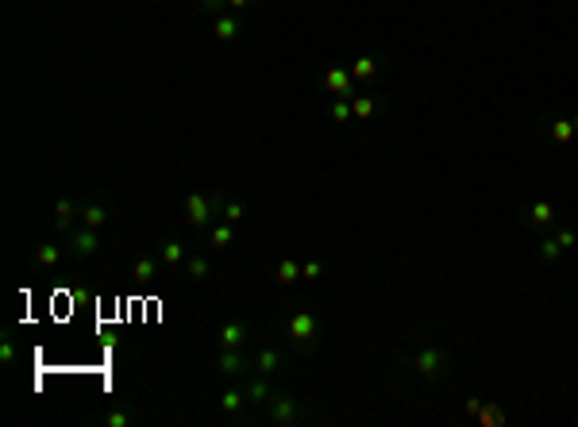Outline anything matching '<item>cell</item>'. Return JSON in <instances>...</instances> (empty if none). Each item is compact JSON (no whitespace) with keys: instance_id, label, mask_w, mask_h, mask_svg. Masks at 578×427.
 Returning <instances> with one entry per match:
<instances>
[{"instance_id":"cell-2","label":"cell","mask_w":578,"mask_h":427,"mask_svg":"<svg viewBox=\"0 0 578 427\" xmlns=\"http://www.w3.org/2000/svg\"><path fill=\"white\" fill-rule=\"evenodd\" d=\"M443 370H451V350H447V343H425V347L413 354V374L416 377L436 381V377H443Z\"/></svg>"},{"instance_id":"cell-1","label":"cell","mask_w":578,"mask_h":427,"mask_svg":"<svg viewBox=\"0 0 578 427\" xmlns=\"http://www.w3.org/2000/svg\"><path fill=\"white\" fill-rule=\"evenodd\" d=\"M286 335H289V347L293 350H313L320 343V316L308 308L293 312L286 320Z\"/></svg>"},{"instance_id":"cell-24","label":"cell","mask_w":578,"mask_h":427,"mask_svg":"<svg viewBox=\"0 0 578 427\" xmlns=\"http://www.w3.org/2000/svg\"><path fill=\"white\" fill-rule=\"evenodd\" d=\"M185 274H189L193 281H205L208 277V254H189V258H185Z\"/></svg>"},{"instance_id":"cell-6","label":"cell","mask_w":578,"mask_h":427,"mask_svg":"<svg viewBox=\"0 0 578 427\" xmlns=\"http://www.w3.org/2000/svg\"><path fill=\"white\" fill-rule=\"evenodd\" d=\"M70 250H73V258H93V254L100 250L97 227H82V231H73L70 235Z\"/></svg>"},{"instance_id":"cell-31","label":"cell","mask_w":578,"mask_h":427,"mask_svg":"<svg viewBox=\"0 0 578 427\" xmlns=\"http://www.w3.org/2000/svg\"><path fill=\"white\" fill-rule=\"evenodd\" d=\"M104 424H109V427H131V424H136V416H131V412H109V416H104Z\"/></svg>"},{"instance_id":"cell-17","label":"cell","mask_w":578,"mask_h":427,"mask_svg":"<svg viewBox=\"0 0 578 427\" xmlns=\"http://www.w3.org/2000/svg\"><path fill=\"white\" fill-rule=\"evenodd\" d=\"M243 404H247V392L243 389H227L224 397H220V412H224V416H239Z\"/></svg>"},{"instance_id":"cell-32","label":"cell","mask_w":578,"mask_h":427,"mask_svg":"<svg viewBox=\"0 0 578 427\" xmlns=\"http://www.w3.org/2000/svg\"><path fill=\"white\" fill-rule=\"evenodd\" d=\"M320 274H324V262H305V266H301V277H305V281H317Z\"/></svg>"},{"instance_id":"cell-18","label":"cell","mask_w":578,"mask_h":427,"mask_svg":"<svg viewBox=\"0 0 578 427\" xmlns=\"http://www.w3.org/2000/svg\"><path fill=\"white\" fill-rule=\"evenodd\" d=\"M528 220H532L536 227H551V223H555V208H551L548 200H532V208H528Z\"/></svg>"},{"instance_id":"cell-27","label":"cell","mask_w":578,"mask_h":427,"mask_svg":"<svg viewBox=\"0 0 578 427\" xmlns=\"http://www.w3.org/2000/svg\"><path fill=\"white\" fill-rule=\"evenodd\" d=\"M73 212H77V205H73V200H58V205H55V223H58V227H70Z\"/></svg>"},{"instance_id":"cell-30","label":"cell","mask_w":578,"mask_h":427,"mask_svg":"<svg viewBox=\"0 0 578 427\" xmlns=\"http://www.w3.org/2000/svg\"><path fill=\"white\" fill-rule=\"evenodd\" d=\"M555 239H559V247H563V250L578 247V231H575V227H555Z\"/></svg>"},{"instance_id":"cell-36","label":"cell","mask_w":578,"mask_h":427,"mask_svg":"<svg viewBox=\"0 0 578 427\" xmlns=\"http://www.w3.org/2000/svg\"><path fill=\"white\" fill-rule=\"evenodd\" d=\"M575 131H578V116H575Z\"/></svg>"},{"instance_id":"cell-25","label":"cell","mask_w":578,"mask_h":427,"mask_svg":"<svg viewBox=\"0 0 578 427\" xmlns=\"http://www.w3.org/2000/svg\"><path fill=\"white\" fill-rule=\"evenodd\" d=\"M243 216H247V205H243V200H220V220L239 223Z\"/></svg>"},{"instance_id":"cell-4","label":"cell","mask_w":578,"mask_h":427,"mask_svg":"<svg viewBox=\"0 0 578 427\" xmlns=\"http://www.w3.org/2000/svg\"><path fill=\"white\" fill-rule=\"evenodd\" d=\"M266 416H270V424H278V427H293V424L305 419V404H301L297 397H289V392H270Z\"/></svg>"},{"instance_id":"cell-12","label":"cell","mask_w":578,"mask_h":427,"mask_svg":"<svg viewBox=\"0 0 578 427\" xmlns=\"http://www.w3.org/2000/svg\"><path fill=\"white\" fill-rule=\"evenodd\" d=\"M281 370V354L274 347H262L259 354H254V374H266V377H274Z\"/></svg>"},{"instance_id":"cell-5","label":"cell","mask_w":578,"mask_h":427,"mask_svg":"<svg viewBox=\"0 0 578 427\" xmlns=\"http://www.w3.org/2000/svg\"><path fill=\"white\" fill-rule=\"evenodd\" d=\"M216 366H220V374H224L227 381H243V377L254 374V358H247L243 347H224L220 358H216Z\"/></svg>"},{"instance_id":"cell-16","label":"cell","mask_w":578,"mask_h":427,"mask_svg":"<svg viewBox=\"0 0 578 427\" xmlns=\"http://www.w3.org/2000/svg\"><path fill=\"white\" fill-rule=\"evenodd\" d=\"M351 108H355V120H374L382 112V100L378 97H366V93H362V97H355L351 100Z\"/></svg>"},{"instance_id":"cell-15","label":"cell","mask_w":578,"mask_h":427,"mask_svg":"<svg viewBox=\"0 0 578 427\" xmlns=\"http://www.w3.org/2000/svg\"><path fill=\"white\" fill-rule=\"evenodd\" d=\"M351 77L355 81H374V77H378V58H371V54L355 58V62H351Z\"/></svg>"},{"instance_id":"cell-22","label":"cell","mask_w":578,"mask_h":427,"mask_svg":"<svg viewBox=\"0 0 578 427\" xmlns=\"http://www.w3.org/2000/svg\"><path fill=\"white\" fill-rule=\"evenodd\" d=\"M274 277H278V285H293V281L301 277V262L281 258V262H278V269H274Z\"/></svg>"},{"instance_id":"cell-3","label":"cell","mask_w":578,"mask_h":427,"mask_svg":"<svg viewBox=\"0 0 578 427\" xmlns=\"http://www.w3.org/2000/svg\"><path fill=\"white\" fill-rule=\"evenodd\" d=\"M185 220H189V227H197V231L212 227V223L220 220V200L208 196V193H189L185 196Z\"/></svg>"},{"instance_id":"cell-34","label":"cell","mask_w":578,"mask_h":427,"mask_svg":"<svg viewBox=\"0 0 578 427\" xmlns=\"http://www.w3.org/2000/svg\"><path fill=\"white\" fill-rule=\"evenodd\" d=\"M482 412V397H467V416H478Z\"/></svg>"},{"instance_id":"cell-33","label":"cell","mask_w":578,"mask_h":427,"mask_svg":"<svg viewBox=\"0 0 578 427\" xmlns=\"http://www.w3.org/2000/svg\"><path fill=\"white\" fill-rule=\"evenodd\" d=\"M201 8H205V12H212V16H224L227 0H201Z\"/></svg>"},{"instance_id":"cell-21","label":"cell","mask_w":578,"mask_h":427,"mask_svg":"<svg viewBox=\"0 0 578 427\" xmlns=\"http://www.w3.org/2000/svg\"><path fill=\"white\" fill-rule=\"evenodd\" d=\"M328 116H332L335 124H351V120H355V108H351V100H347V97H335L332 104H328Z\"/></svg>"},{"instance_id":"cell-7","label":"cell","mask_w":578,"mask_h":427,"mask_svg":"<svg viewBox=\"0 0 578 427\" xmlns=\"http://www.w3.org/2000/svg\"><path fill=\"white\" fill-rule=\"evenodd\" d=\"M324 85H328V93H332V97L355 100V77H351V70H339V66H332V70L324 73Z\"/></svg>"},{"instance_id":"cell-29","label":"cell","mask_w":578,"mask_h":427,"mask_svg":"<svg viewBox=\"0 0 578 427\" xmlns=\"http://www.w3.org/2000/svg\"><path fill=\"white\" fill-rule=\"evenodd\" d=\"M16 358H19V343H16V339H4V343H0V362L12 366Z\"/></svg>"},{"instance_id":"cell-19","label":"cell","mask_w":578,"mask_h":427,"mask_svg":"<svg viewBox=\"0 0 578 427\" xmlns=\"http://www.w3.org/2000/svg\"><path fill=\"white\" fill-rule=\"evenodd\" d=\"M536 247H540V258L548 262V266H555V262H559L563 254H567V250L559 247V239H555V235H543V239L536 243Z\"/></svg>"},{"instance_id":"cell-26","label":"cell","mask_w":578,"mask_h":427,"mask_svg":"<svg viewBox=\"0 0 578 427\" xmlns=\"http://www.w3.org/2000/svg\"><path fill=\"white\" fill-rule=\"evenodd\" d=\"M58 258H62V250H58L55 243H43V247L35 250V262H39V266H58Z\"/></svg>"},{"instance_id":"cell-20","label":"cell","mask_w":578,"mask_h":427,"mask_svg":"<svg viewBox=\"0 0 578 427\" xmlns=\"http://www.w3.org/2000/svg\"><path fill=\"white\" fill-rule=\"evenodd\" d=\"M77 216L85 220V227H104L109 223V208L104 205H85V208H77Z\"/></svg>"},{"instance_id":"cell-14","label":"cell","mask_w":578,"mask_h":427,"mask_svg":"<svg viewBox=\"0 0 578 427\" xmlns=\"http://www.w3.org/2000/svg\"><path fill=\"white\" fill-rule=\"evenodd\" d=\"M212 35H216L220 43H232V39L239 35V19H235L232 12H224V16H216V23H212Z\"/></svg>"},{"instance_id":"cell-9","label":"cell","mask_w":578,"mask_h":427,"mask_svg":"<svg viewBox=\"0 0 578 427\" xmlns=\"http://www.w3.org/2000/svg\"><path fill=\"white\" fill-rule=\"evenodd\" d=\"M247 335H251V328H247L243 320H227L224 328H220V347H243L247 343Z\"/></svg>"},{"instance_id":"cell-23","label":"cell","mask_w":578,"mask_h":427,"mask_svg":"<svg viewBox=\"0 0 578 427\" xmlns=\"http://www.w3.org/2000/svg\"><path fill=\"white\" fill-rule=\"evenodd\" d=\"M158 258H162V266H178V262H185V247H181L178 239H166Z\"/></svg>"},{"instance_id":"cell-11","label":"cell","mask_w":578,"mask_h":427,"mask_svg":"<svg viewBox=\"0 0 578 427\" xmlns=\"http://www.w3.org/2000/svg\"><path fill=\"white\" fill-rule=\"evenodd\" d=\"M247 401H254V404H266V401H270V377H266V374H251V377H247Z\"/></svg>"},{"instance_id":"cell-10","label":"cell","mask_w":578,"mask_h":427,"mask_svg":"<svg viewBox=\"0 0 578 427\" xmlns=\"http://www.w3.org/2000/svg\"><path fill=\"white\" fill-rule=\"evenodd\" d=\"M474 419H478L482 427H505L509 424V412H505V404H501V401H486Z\"/></svg>"},{"instance_id":"cell-35","label":"cell","mask_w":578,"mask_h":427,"mask_svg":"<svg viewBox=\"0 0 578 427\" xmlns=\"http://www.w3.org/2000/svg\"><path fill=\"white\" fill-rule=\"evenodd\" d=\"M251 0H227V8H247Z\"/></svg>"},{"instance_id":"cell-13","label":"cell","mask_w":578,"mask_h":427,"mask_svg":"<svg viewBox=\"0 0 578 427\" xmlns=\"http://www.w3.org/2000/svg\"><path fill=\"white\" fill-rule=\"evenodd\" d=\"M232 239H235V223L220 220V223H212V227H208V247L224 250V247H232Z\"/></svg>"},{"instance_id":"cell-28","label":"cell","mask_w":578,"mask_h":427,"mask_svg":"<svg viewBox=\"0 0 578 427\" xmlns=\"http://www.w3.org/2000/svg\"><path fill=\"white\" fill-rule=\"evenodd\" d=\"M154 258H136V266H131V277H136V281H151L154 277Z\"/></svg>"},{"instance_id":"cell-8","label":"cell","mask_w":578,"mask_h":427,"mask_svg":"<svg viewBox=\"0 0 578 427\" xmlns=\"http://www.w3.org/2000/svg\"><path fill=\"white\" fill-rule=\"evenodd\" d=\"M543 131H548V139L551 142H570V139H578V131H575V120H567V116H555V120H548L543 124Z\"/></svg>"}]
</instances>
